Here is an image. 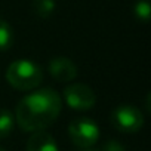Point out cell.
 Instances as JSON below:
<instances>
[{
    "mask_svg": "<svg viewBox=\"0 0 151 151\" xmlns=\"http://www.w3.org/2000/svg\"><path fill=\"white\" fill-rule=\"evenodd\" d=\"M49 73L50 76L61 83H68L73 82L77 77V65H76L71 59L65 58V56H56L53 59H50L49 62Z\"/></svg>",
    "mask_w": 151,
    "mask_h": 151,
    "instance_id": "cell-6",
    "label": "cell"
},
{
    "mask_svg": "<svg viewBox=\"0 0 151 151\" xmlns=\"http://www.w3.org/2000/svg\"><path fill=\"white\" fill-rule=\"evenodd\" d=\"M12 45H14V30L6 21L0 19V50H8L12 47Z\"/></svg>",
    "mask_w": 151,
    "mask_h": 151,
    "instance_id": "cell-10",
    "label": "cell"
},
{
    "mask_svg": "<svg viewBox=\"0 0 151 151\" xmlns=\"http://www.w3.org/2000/svg\"><path fill=\"white\" fill-rule=\"evenodd\" d=\"M68 135L71 142L77 148H89L95 145L101 136L98 124L88 117L74 119L68 126Z\"/></svg>",
    "mask_w": 151,
    "mask_h": 151,
    "instance_id": "cell-4",
    "label": "cell"
},
{
    "mask_svg": "<svg viewBox=\"0 0 151 151\" xmlns=\"http://www.w3.org/2000/svg\"><path fill=\"white\" fill-rule=\"evenodd\" d=\"M15 127V117L9 110H0V139L8 138Z\"/></svg>",
    "mask_w": 151,
    "mask_h": 151,
    "instance_id": "cell-8",
    "label": "cell"
},
{
    "mask_svg": "<svg viewBox=\"0 0 151 151\" xmlns=\"http://www.w3.org/2000/svg\"><path fill=\"white\" fill-rule=\"evenodd\" d=\"M62 108V99L52 88L37 89L24 96L15 113V123L24 132L45 130L59 116Z\"/></svg>",
    "mask_w": 151,
    "mask_h": 151,
    "instance_id": "cell-1",
    "label": "cell"
},
{
    "mask_svg": "<svg viewBox=\"0 0 151 151\" xmlns=\"http://www.w3.org/2000/svg\"><path fill=\"white\" fill-rule=\"evenodd\" d=\"M144 122L142 111L132 104H120L111 111L113 126L123 133L139 132L144 126Z\"/></svg>",
    "mask_w": 151,
    "mask_h": 151,
    "instance_id": "cell-3",
    "label": "cell"
},
{
    "mask_svg": "<svg viewBox=\"0 0 151 151\" xmlns=\"http://www.w3.org/2000/svg\"><path fill=\"white\" fill-rule=\"evenodd\" d=\"M0 151H6V150H5L3 147H0Z\"/></svg>",
    "mask_w": 151,
    "mask_h": 151,
    "instance_id": "cell-13",
    "label": "cell"
},
{
    "mask_svg": "<svg viewBox=\"0 0 151 151\" xmlns=\"http://www.w3.org/2000/svg\"><path fill=\"white\" fill-rule=\"evenodd\" d=\"M31 8L39 18H49L55 11V0H33Z\"/></svg>",
    "mask_w": 151,
    "mask_h": 151,
    "instance_id": "cell-9",
    "label": "cell"
},
{
    "mask_svg": "<svg viewBox=\"0 0 151 151\" xmlns=\"http://www.w3.org/2000/svg\"><path fill=\"white\" fill-rule=\"evenodd\" d=\"M6 80L14 89L28 92L42 85L43 70L30 59H17L6 70Z\"/></svg>",
    "mask_w": 151,
    "mask_h": 151,
    "instance_id": "cell-2",
    "label": "cell"
},
{
    "mask_svg": "<svg viewBox=\"0 0 151 151\" xmlns=\"http://www.w3.org/2000/svg\"><path fill=\"white\" fill-rule=\"evenodd\" d=\"M88 151H93V150H88Z\"/></svg>",
    "mask_w": 151,
    "mask_h": 151,
    "instance_id": "cell-14",
    "label": "cell"
},
{
    "mask_svg": "<svg viewBox=\"0 0 151 151\" xmlns=\"http://www.w3.org/2000/svg\"><path fill=\"white\" fill-rule=\"evenodd\" d=\"M133 14L135 18L141 22H148L151 17V6L148 0H138L133 6Z\"/></svg>",
    "mask_w": 151,
    "mask_h": 151,
    "instance_id": "cell-11",
    "label": "cell"
},
{
    "mask_svg": "<svg viewBox=\"0 0 151 151\" xmlns=\"http://www.w3.org/2000/svg\"><path fill=\"white\" fill-rule=\"evenodd\" d=\"M64 101L73 110L88 111L95 107L96 96L89 86L83 83H73L64 89Z\"/></svg>",
    "mask_w": 151,
    "mask_h": 151,
    "instance_id": "cell-5",
    "label": "cell"
},
{
    "mask_svg": "<svg viewBox=\"0 0 151 151\" xmlns=\"http://www.w3.org/2000/svg\"><path fill=\"white\" fill-rule=\"evenodd\" d=\"M27 151H59V148L50 133L46 130H37L28 138Z\"/></svg>",
    "mask_w": 151,
    "mask_h": 151,
    "instance_id": "cell-7",
    "label": "cell"
},
{
    "mask_svg": "<svg viewBox=\"0 0 151 151\" xmlns=\"http://www.w3.org/2000/svg\"><path fill=\"white\" fill-rule=\"evenodd\" d=\"M101 151H126V148H124L119 141H116V139H108V141L104 144V147H102Z\"/></svg>",
    "mask_w": 151,
    "mask_h": 151,
    "instance_id": "cell-12",
    "label": "cell"
}]
</instances>
